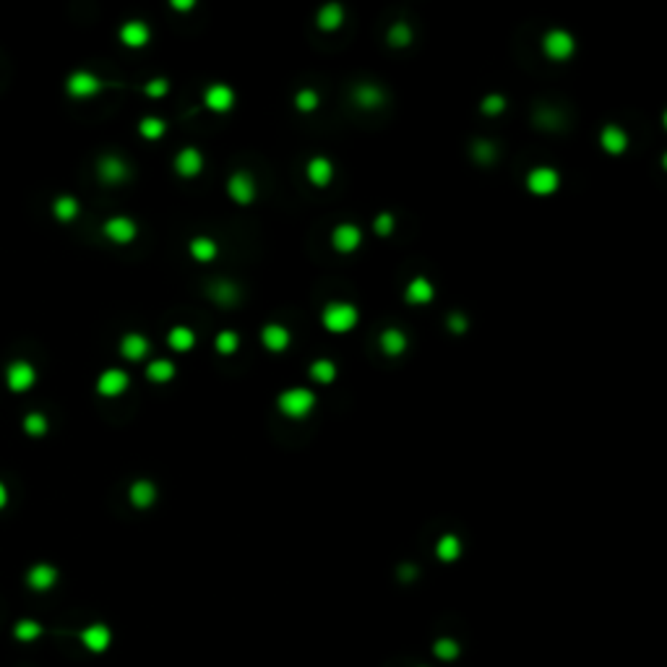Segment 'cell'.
I'll return each instance as SVG.
<instances>
[{
	"label": "cell",
	"mask_w": 667,
	"mask_h": 667,
	"mask_svg": "<svg viewBox=\"0 0 667 667\" xmlns=\"http://www.w3.org/2000/svg\"><path fill=\"white\" fill-rule=\"evenodd\" d=\"M357 321H360V310L347 300H331L321 310V326L329 334H339V337L349 334L357 326Z\"/></svg>",
	"instance_id": "cell-1"
},
{
	"label": "cell",
	"mask_w": 667,
	"mask_h": 667,
	"mask_svg": "<svg viewBox=\"0 0 667 667\" xmlns=\"http://www.w3.org/2000/svg\"><path fill=\"white\" fill-rule=\"evenodd\" d=\"M315 402L318 399L308 386H292L276 396V410L287 420H306L315 410Z\"/></svg>",
	"instance_id": "cell-2"
},
{
	"label": "cell",
	"mask_w": 667,
	"mask_h": 667,
	"mask_svg": "<svg viewBox=\"0 0 667 667\" xmlns=\"http://www.w3.org/2000/svg\"><path fill=\"white\" fill-rule=\"evenodd\" d=\"M539 47H542L547 60L566 63V60H571L573 52H576V40H573V34L566 32V29H547V32L542 34Z\"/></svg>",
	"instance_id": "cell-3"
},
{
	"label": "cell",
	"mask_w": 667,
	"mask_h": 667,
	"mask_svg": "<svg viewBox=\"0 0 667 667\" xmlns=\"http://www.w3.org/2000/svg\"><path fill=\"white\" fill-rule=\"evenodd\" d=\"M561 188V172L550 164H537L527 172V191L532 196H553Z\"/></svg>",
	"instance_id": "cell-4"
},
{
	"label": "cell",
	"mask_w": 667,
	"mask_h": 667,
	"mask_svg": "<svg viewBox=\"0 0 667 667\" xmlns=\"http://www.w3.org/2000/svg\"><path fill=\"white\" fill-rule=\"evenodd\" d=\"M235 102H237V94H235V89L230 84L217 81V84H209V86L203 89V107L209 113L225 115L232 110Z\"/></svg>",
	"instance_id": "cell-5"
},
{
	"label": "cell",
	"mask_w": 667,
	"mask_h": 667,
	"mask_svg": "<svg viewBox=\"0 0 667 667\" xmlns=\"http://www.w3.org/2000/svg\"><path fill=\"white\" fill-rule=\"evenodd\" d=\"M227 196L232 198L237 206H248V203H253L256 201V194H258V188H256V180H253V175L250 172H232V175L227 177Z\"/></svg>",
	"instance_id": "cell-6"
},
{
	"label": "cell",
	"mask_w": 667,
	"mask_h": 667,
	"mask_svg": "<svg viewBox=\"0 0 667 667\" xmlns=\"http://www.w3.org/2000/svg\"><path fill=\"white\" fill-rule=\"evenodd\" d=\"M331 248L342 253V256H349L362 245V230L354 222H339L334 230H331Z\"/></svg>",
	"instance_id": "cell-7"
},
{
	"label": "cell",
	"mask_w": 667,
	"mask_h": 667,
	"mask_svg": "<svg viewBox=\"0 0 667 667\" xmlns=\"http://www.w3.org/2000/svg\"><path fill=\"white\" fill-rule=\"evenodd\" d=\"M128 386H130V378H128V373L120 368H107V370H102L97 378V394L105 396V399H118V396H123L128 391Z\"/></svg>",
	"instance_id": "cell-8"
},
{
	"label": "cell",
	"mask_w": 667,
	"mask_h": 667,
	"mask_svg": "<svg viewBox=\"0 0 667 667\" xmlns=\"http://www.w3.org/2000/svg\"><path fill=\"white\" fill-rule=\"evenodd\" d=\"M99 89H102L99 76H94V73H89V71H76V73L68 76V81H65V91L76 99L94 97V94H99Z\"/></svg>",
	"instance_id": "cell-9"
},
{
	"label": "cell",
	"mask_w": 667,
	"mask_h": 667,
	"mask_svg": "<svg viewBox=\"0 0 667 667\" xmlns=\"http://www.w3.org/2000/svg\"><path fill=\"white\" fill-rule=\"evenodd\" d=\"M203 152L198 149V146H183L180 152L175 154V172L180 177H198L203 172Z\"/></svg>",
	"instance_id": "cell-10"
},
{
	"label": "cell",
	"mask_w": 667,
	"mask_h": 667,
	"mask_svg": "<svg viewBox=\"0 0 667 667\" xmlns=\"http://www.w3.org/2000/svg\"><path fill=\"white\" fill-rule=\"evenodd\" d=\"M102 235H105L110 242H115V245H125V242L136 240L138 227L130 217H110L105 225H102Z\"/></svg>",
	"instance_id": "cell-11"
},
{
	"label": "cell",
	"mask_w": 667,
	"mask_h": 667,
	"mask_svg": "<svg viewBox=\"0 0 667 667\" xmlns=\"http://www.w3.org/2000/svg\"><path fill=\"white\" fill-rule=\"evenodd\" d=\"M34 381H37V370H34V365H29V362H11L9 370H6V383H9V388L13 391V394H24V391H29V388L34 386Z\"/></svg>",
	"instance_id": "cell-12"
},
{
	"label": "cell",
	"mask_w": 667,
	"mask_h": 667,
	"mask_svg": "<svg viewBox=\"0 0 667 667\" xmlns=\"http://www.w3.org/2000/svg\"><path fill=\"white\" fill-rule=\"evenodd\" d=\"M306 177L313 188H329L331 180H334V162L329 157H323V154L310 157L306 164Z\"/></svg>",
	"instance_id": "cell-13"
},
{
	"label": "cell",
	"mask_w": 667,
	"mask_h": 667,
	"mask_svg": "<svg viewBox=\"0 0 667 667\" xmlns=\"http://www.w3.org/2000/svg\"><path fill=\"white\" fill-rule=\"evenodd\" d=\"M261 344L274 354L287 352L290 344H292L290 329H287V326H281V323H266L264 329H261Z\"/></svg>",
	"instance_id": "cell-14"
},
{
	"label": "cell",
	"mask_w": 667,
	"mask_h": 667,
	"mask_svg": "<svg viewBox=\"0 0 667 667\" xmlns=\"http://www.w3.org/2000/svg\"><path fill=\"white\" fill-rule=\"evenodd\" d=\"M118 37H120V42L125 45V47L141 50V47H146V45H149V40H152V29H149V24H146V21L130 18V21H125V24L120 26Z\"/></svg>",
	"instance_id": "cell-15"
},
{
	"label": "cell",
	"mask_w": 667,
	"mask_h": 667,
	"mask_svg": "<svg viewBox=\"0 0 667 667\" xmlns=\"http://www.w3.org/2000/svg\"><path fill=\"white\" fill-rule=\"evenodd\" d=\"M628 144H631L628 133L620 128V125H615V123H610V125H605V128L600 130V146H602L605 154L620 157V154H626Z\"/></svg>",
	"instance_id": "cell-16"
},
{
	"label": "cell",
	"mask_w": 667,
	"mask_h": 667,
	"mask_svg": "<svg viewBox=\"0 0 667 667\" xmlns=\"http://www.w3.org/2000/svg\"><path fill=\"white\" fill-rule=\"evenodd\" d=\"M110 641H113V634H110V628H107L105 623H91V626H86L81 631V644H84L91 654L107 651Z\"/></svg>",
	"instance_id": "cell-17"
},
{
	"label": "cell",
	"mask_w": 667,
	"mask_h": 667,
	"mask_svg": "<svg viewBox=\"0 0 667 667\" xmlns=\"http://www.w3.org/2000/svg\"><path fill=\"white\" fill-rule=\"evenodd\" d=\"M378 347H381V352L388 354V357H402V354L407 352V347H410V339H407V334H404L402 329L391 326V329L381 331Z\"/></svg>",
	"instance_id": "cell-18"
},
{
	"label": "cell",
	"mask_w": 667,
	"mask_h": 667,
	"mask_svg": "<svg viewBox=\"0 0 667 667\" xmlns=\"http://www.w3.org/2000/svg\"><path fill=\"white\" fill-rule=\"evenodd\" d=\"M404 298H407L410 306H427V303H433L435 298L433 281L427 279V276H412L407 290H404Z\"/></svg>",
	"instance_id": "cell-19"
},
{
	"label": "cell",
	"mask_w": 667,
	"mask_h": 667,
	"mask_svg": "<svg viewBox=\"0 0 667 667\" xmlns=\"http://www.w3.org/2000/svg\"><path fill=\"white\" fill-rule=\"evenodd\" d=\"M149 349H152L149 339H146L144 334H138V331H128V334L120 339V354L130 362L144 360L146 354H149Z\"/></svg>",
	"instance_id": "cell-20"
},
{
	"label": "cell",
	"mask_w": 667,
	"mask_h": 667,
	"mask_svg": "<svg viewBox=\"0 0 667 667\" xmlns=\"http://www.w3.org/2000/svg\"><path fill=\"white\" fill-rule=\"evenodd\" d=\"M99 180H105V183L110 185H118L123 183L125 177H128V164L120 159V157H115V154H107V157H102L99 159Z\"/></svg>",
	"instance_id": "cell-21"
},
{
	"label": "cell",
	"mask_w": 667,
	"mask_h": 667,
	"mask_svg": "<svg viewBox=\"0 0 667 667\" xmlns=\"http://www.w3.org/2000/svg\"><path fill=\"white\" fill-rule=\"evenodd\" d=\"M26 584L34 589V592H47L57 584V571L50 566V563H37L29 568L26 573Z\"/></svg>",
	"instance_id": "cell-22"
},
{
	"label": "cell",
	"mask_w": 667,
	"mask_h": 667,
	"mask_svg": "<svg viewBox=\"0 0 667 667\" xmlns=\"http://www.w3.org/2000/svg\"><path fill=\"white\" fill-rule=\"evenodd\" d=\"M188 256L194 258V261H198V264H209V261H214V258L219 256L217 240H211L209 235H196V237H191V242H188Z\"/></svg>",
	"instance_id": "cell-23"
},
{
	"label": "cell",
	"mask_w": 667,
	"mask_h": 667,
	"mask_svg": "<svg viewBox=\"0 0 667 667\" xmlns=\"http://www.w3.org/2000/svg\"><path fill=\"white\" fill-rule=\"evenodd\" d=\"M342 24H344V9H342V3H326V6H321L318 13H315V26H318L321 32H337V29H342Z\"/></svg>",
	"instance_id": "cell-24"
},
{
	"label": "cell",
	"mask_w": 667,
	"mask_h": 667,
	"mask_svg": "<svg viewBox=\"0 0 667 667\" xmlns=\"http://www.w3.org/2000/svg\"><path fill=\"white\" fill-rule=\"evenodd\" d=\"M167 347L177 354L191 352L196 347V331L191 326H185V323H177L167 331Z\"/></svg>",
	"instance_id": "cell-25"
},
{
	"label": "cell",
	"mask_w": 667,
	"mask_h": 667,
	"mask_svg": "<svg viewBox=\"0 0 667 667\" xmlns=\"http://www.w3.org/2000/svg\"><path fill=\"white\" fill-rule=\"evenodd\" d=\"M128 500L130 506L136 508H152L154 500H157V485L152 480H136L128 488Z\"/></svg>",
	"instance_id": "cell-26"
},
{
	"label": "cell",
	"mask_w": 667,
	"mask_h": 667,
	"mask_svg": "<svg viewBox=\"0 0 667 667\" xmlns=\"http://www.w3.org/2000/svg\"><path fill=\"white\" fill-rule=\"evenodd\" d=\"M461 539H459V534H451V532H446V534H441L438 537V542H435V558L441 563H454L461 558Z\"/></svg>",
	"instance_id": "cell-27"
},
{
	"label": "cell",
	"mask_w": 667,
	"mask_h": 667,
	"mask_svg": "<svg viewBox=\"0 0 667 667\" xmlns=\"http://www.w3.org/2000/svg\"><path fill=\"white\" fill-rule=\"evenodd\" d=\"M308 376L313 378L315 383L329 386V383H334V381H337L339 368H337V362L329 360V357H318V360H313L310 365H308Z\"/></svg>",
	"instance_id": "cell-28"
},
{
	"label": "cell",
	"mask_w": 667,
	"mask_h": 667,
	"mask_svg": "<svg viewBox=\"0 0 667 667\" xmlns=\"http://www.w3.org/2000/svg\"><path fill=\"white\" fill-rule=\"evenodd\" d=\"M175 376H177L175 362L167 360V357H157V360H152L146 365V378H149L152 383H169Z\"/></svg>",
	"instance_id": "cell-29"
},
{
	"label": "cell",
	"mask_w": 667,
	"mask_h": 667,
	"mask_svg": "<svg viewBox=\"0 0 667 667\" xmlns=\"http://www.w3.org/2000/svg\"><path fill=\"white\" fill-rule=\"evenodd\" d=\"M383 89L376 86V84H360L354 89V102L362 107V110H376V107L383 105Z\"/></svg>",
	"instance_id": "cell-30"
},
{
	"label": "cell",
	"mask_w": 667,
	"mask_h": 667,
	"mask_svg": "<svg viewBox=\"0 0 667 667\" xmlns=\"http://www.w3.org/2000/svg\"><path fill=\"white\" fill-rule=\"evenodd\" d=\"M138 133H141L146 141H159V138L167 133V123L162 120V118H157V115H146V118H141V123H138Z\"/></svg>",
	"instance_id": "cell-31"
},
{
	"label": "cell",
	"mask_w": 667,
	"mask_h": 667,
	"mask_svg": "<svg viewBox=\"0 0 667 667\" xmlns=\"http://www.w3.org/2000/svg\"><path fill=\"white\" fill-rule=\"evenodd\" d=\"M214 349H217L222 357H230L240 349V334L235 329H222L214 339Z\"/></svg>",
	"instance_id": "cell-32"
},
{
	"label": "cell",
	"mask_w": 667,
	"mask_h": 667,
	"mask_svg": "<svg viewBox=\"0 0 667 667\" xmlns=\"http://www.w3.org/2000/svg\"><path fill=\"white\" fill-rule=\"evenodd\" d=\"M52 214H55L60 222H71V219L79 217V201L73 196H60L52 203Z\"/></svg>",
	"instance_id": "cell-33"
},
{
	"label": "cell",
	"mask_w": 667,
	"mask_h": 667,
	"mask_svg": "<svg viewBox=\"0 0 667 667\" xmlns=\"http://www.w3.org/2000/svg\"><path fill=\"white\" fill-rule=\"evenodd\" d=\"M412 42V26L407 21H396L388 29V45L391 47H407Z\"/></svg>",
	"instance_id": "cell-34"
},
{
	"label": "cell",
	"mask_w": 667,
	"mask_h": 667,
	"mask_svg": "<svg viewBox=\"0 0 667 667\" xmlns=\"http://www.w3.org/2000/svg\"><path fill=\"white\" fill-rule=\"evenodd\" d=\"M13 636H16L18 641H37L42 636V626L37 620H18L16 626H13Z\"/></svg>",
	"instance_id": "cell-35"
},
{
	"label": "cell",
	"mask_w": 667,
	"mask_h": 667,
	"mask_svg": "<svg viewBox=\"0 0 667 667\" xmlns=\"http://www.w3.org/2000/svg\"><path fill=\"white\" fill-rule=\"evenodd\" d=\"M459 651H461V646H459V641H454V639H438V641L433 644V654L438 659H443V662H454V659L459 657Z\"/></svg>",
	"instance_id": "cell-36"
},
{
	"label": "cell",
	"mask_w": 667,
	"mask_h": 667,
	"mask_svg": "<svg viewBox=\"0 0 667 667\" xmlns=\"http://www.w3.org/2000/svg\"><path fill=\"white\" fill-rule=\"evenodd\" d=\"M318 105H321V97L313 89H300L298 94H295V107H298L300 113H313V110H318Z\"/></svg>",
	"instance_id": "cell-37"
},
{
	"label": "cell",
	"mask_w": 667,
	"mask_h": 667,
	"mask_svg": "<svg viewBox=\"0 0 667 667\" xmlns=\"http://www.w3.org/2000/svg\"><path fill=\"white\" fill-rule=\"evenodd\" d=\"M24 430H26V435L40 438V435L47 433V417H45L42 412H29L24 417Z\"/></svg>",
	"instance_id": "cell-38"
},
{
	"label": "cell",
	"mask_w": 667,
	"mask_h": 667,
	"mask_svg": "<svg viewBox=\"0 0 667 667\" xmlns=\"http://www.w3.org/2000/svg\"><path fill=\"white\" fill-rule=\"evenodd\" d=\"M396 230V217L391 211H381L373 217V232L381 235V237H388V235Z\"/></svg>",
	"instance_id": "cell-39"
},
{
	"label": "cell",
	"mask_w": 667,
	"mask_h": 667,
	"mask_svg": "<svg viewBox=\"0 0 667 667\" xmlns=\"http://www.w3.org/2000/svg\"><path fill=\"white\" fill-rule=\"evenodd\" d=\"M506 110V97L503 94H488V97L480 99V113L483 115H500Z\"/></svg>",
	"instance_id": "cell-40"
},
{
	"label": "cell",
	"mask_w": 667,
	"mask_h": 667,
	"mask_svg": "<svg viewBox=\"0 0 667 667\" xmlns=\"http://www.w3.org/2000/svg\"><path fill=\"white\" fill-rule=\"evenodd\" d=\"M144 94H146V97H152V99L167 97V94H169V81H167V79H152V81H146Z\"/></svg>",
	"instance_id": "cell-41"
},
{
	"label": "cell",
	"mask_w": 667,
	"mask_h": 667,
	"mask_svg": "<svg viewBox=\"0 0 667 667\" xmlns=\"http://www.w3.org/2000/svg\"><path fill=\"white\" fill-rule=\"evenodd\" d=\"M211 298L222 300V303H232V300L237 298V292H235V287L230 281H219L217 287H214V292H211Z\"/></svg>",
	"instance_id": "cell-42"
},
{
	"label": "cell",
	"mask_w": 667,
	"mask_h": 667,
	"mask_svg": "<svg viewBox=\"0 0 667 667\" xmlns=\"http://www.w3.org/2000/svg\"><path fill=\"white\" fill-rule=\"evenodd\" d=\"M449 326H451V331L454 334H464L466 331V318H464V313H451V318H449Z\"/></svg>",
	"instance_id": "cell-43"
},
{
	"label": "cell",
	"mask_w": 667,
	"mask_h": 667,
	"mask_svg": "<svg viewBox=\"0 0 667 667\" xmlns=\"http://www.w3.org/2000/svg\"><path fill=\"white\" fill-rule=\"evenodd\" d=\"M474 154H477V157H483V159H491L493 154H495V149H493L491 144H477V149H474Z\"/></svg>",
	"instance_id": "cell-44"
},
{
	"label": "cell",
	"mask_w": 667,
	"mask_h": 667,
	"mask_svg": "<svg viewBox=\"0 0 667 667\" xmlns=\"http://www.w3.org/2000/svg\"><path fill=\"white\" fill-rule=\"evenodd\" d=\"M194 6H196L194 0H172V3H169V9H175V11H191Z\"/></svg>",
	"instance_id": "cell-45"
},
{
	"label": "cell",
	"mask_w": 667,
	"mask_h": 667,
	"mask_svg": "<svg viewBox=\"0 0 667 667\" xmlns=\"http://www.w3.org/2000/svg\"><path fill=\"white\" fill-rule=\"evenodd\" d=\"M6 503H9V488L0 483V508H6Z\"/></svg>",
	"instance_id": "cell-46"
}]
</instances>
